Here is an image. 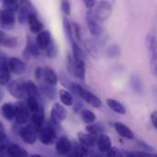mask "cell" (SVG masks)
Wrapping results in <instances>:
<instances>
[{
  "label": "cell",
  "mask_w": 157,
  "mask_h": 157,
  "mask_svg": "<svg viewBox=\"0 0 157 157\" xmlns=\"http://www.w3.org/2000/svg\"><path fill=\"white\" fill-rule=\"evenodd\" d=\"M70 89L72 90L73 93H75L76 96H78L80 98H82L84 101H86L90 106H92L96 109H98L101 107L102 101L100 100V98L98 96H96L95 94H93L92 92H90L89 90L83 87L81 85L72 83Z\"/></svg>",
  "instance_id": "obj_1"
},
{
  "label": "cell",
  "mask_w": 157,
  "mask_h": 157,
  "mask_svg": "<svg viewBox=\"0 0 157 157\" xmlns=\"http://www.w3.org/2000/svg\"><path fill=\"white\" fill-rule=\"evenodd\" d=\"M34 8L29 0H19L17 10V20L19 24L23 25L28 23V19L30 14L34 13Z\"/></svg>",
  "instance_id": "obj_2"
},
{
  "label": "cell",
  "mask_w": 157,
  "mask_h": 157,
  "mask_svg": "<svg viewBox=\"0 0 157 157\" xmlns=\"http://www.w3.org/2000/svg\"><path fill=\"white\" fill-rule=\"evenodd\" d=\"M86 24L87 28L89 29V32L94 37H98L102 33V28L100 24L98 23V19L97 18L95 12L92 11V9H88L86 12Z\"/></svg>",
  "instance_id": "obj_3"
},
{
  "label": "cell",
  "mask_w": 157,
  "mask_h": 157,
  "mask_svg": "<svg viewBox=\"0 0 157 157\" xmlns=\"http://www.w3.org/2000/svg\"><path fill=\"white\" fill-rule=\"evenodd\" d=\"M39 139L44 145H52L56 141V132L51 126L42 127L39 131Z\"/></svg>",
  "instance_id": "obj_4"
},
{
  "label": "cell",
  "mask_w": 157,
  "mask_h": 157,
  "mask_svg": "<svg viewBox=\"0 0 157 157\" xmlns=\"http://www.w3.org/2000/svg\"><path fill=\"white\" fill-rule=\"evenodd\" d=\"M112 13V5L108 0H102L97 6L95 15L99 21L108 19Z\"/></svg>",
  "instance_id": "obj_5"
},
{
  "label": "cell",
  "mask_w": 157,
  "mask_h": 157,
  "mask_svg": "<svg viewBox=\"0 0 157 157\" xmlns=\"http://www.w3.org/2000/svg\"><path fill=\"white\" fill-rule=\"evenodd\" d=\"M1 28L6 30H10L14 28L16 23L15 11L4 8L1 11Z\"/></svg>",
  "instance_id": "obj_6"
},
{
  "label": "cell",
  "mask_w": 157,
  "mask_h": 157,
  "mask_svg": "<svg viewBox=\"0 0 157 157\" xmlns=\"http://www.w3.org/2000/svg\"><path fill=\"white\" fill-rule=\"evenodd\" d=\"M40 50L41 49L38 45L37 41L33 40L31 38L28 37V39H27V45H26L25 50L22 52V55H23V57L26 60H29L31 57L37 58L40 54Z\"/></svg>",
  "instance_id": "obj_7"
},
{
  "label": "cell",
  "mask_w": 157,
  "mask_h": 157,
  "mask_svg": "<svg viewBox=\"0 0 157 157\" xmlns=\"http://www.w3.org/2000/svg\"><path fill=\"white\" fill-rule=\"evenodd\" d=\"M29 112L28 106L23 102L16 103V116L15 121L17 124H25L29 120Z\"/></svg>",
  "instance_id": "obj_8"
},
{
  "label": "cell",
  "mask_w": 157,
  "mask_h": 157,
  "mask_svg": "<svg viewBox=\"0 0 157 157\" xmlns=\"http://www.w3.org/2000/svg\"><path fill=\"white\" fill-rule=\"evenodd\" d=\"M67 117V110L60 103H55L51 109V121L54 124H60Z\"/></svg>",
  "instance_id": "obj_9"
},
{
  "label": "cell",
  "mask_w": 157,
  "mask_h": 157,
  "mask_svg": "<svg viewBox=\"0 0 157 157\" xmlns=\"http://www.w3.org/2000/svg\"><path fill=\"white\" fill-rule=\"evenodd\" d=\"M37 130L31 126H25L20 129L19 136L21 140L27 144H34L37 141Z\"/></svg>",
  "instance_id": "obj_10"
},
{
  "label": "cell",
  "mask_w": 157,
  "mask_h": 157,
  "mask_svg": "<svg viewBox=\"0 0 157 157\" xmlns=\"http://www.w3.org/2000/svg\"><path fill=\"white\" fill-rule=\"evenodd\" d=\"M150 63H157V38L154 34H149L145 39Z\"/></svg>",
  "instance_id": "obj_11"
},
{
  "label": "cell",
  "mask_w": 157,
  "mask_h": 157,
  "mask_svg": "<svg viewBox=\"0 0 157 157\" xmlns=\"http://www.w3.org/2000/svg\"><path fill=\"white\" fill-rule=\"evenodd\" d=\"M6 88L8 93L15 98L20 99L23 98L25 94L24 90V83H20L17 80H11L7 85Z\"/></svg>",
  "instance_id": "obj_12"
},
{
  "label": "cell",
  "mask_w": 157,
  "mask_h": 157,
  "mask_svg": "<svg viewBox=\"0 0 157 157\" xmlns=\"http://www.w3.org/2000/svg\"><path fill=\"white\" fill-rule=\"evenodd\" d=\"M10 68L8 64V58L1 54V71H0V83L2 86H6L10 82Z\"/></svg>",
  "instance_id": "obj_13"
},
{
  "label": "cell",
  "mask_w": 157,
  "mask_h": 157,
  "mask_svg": "<svg viewBox=\"0 0 157 157\" xmlns=\"http://www.w3.org/2000/svg\"><path fill=\"white\" fill-rule=\"evenodd\" d=\"M55 149L58 155H67L73 149V144L66 136H62L57 140Z\"/></svg>",
  "instance_id": "obj_14"
},
{
  "label": "cell",
  "mask_w": 157,
  "mask_h": 157,
  "mask_svg": "<svg viewBox=\"0 0 157 157\" xmlns=\"http://www.w3.org/2000/svg\"><path fill=\"white\" fill-rule=\"evenodd\" d=\"M73 56V55H72ZM74 65H73V75L81 81H85L86 79V63L85 59L74 58Z\"/></svg>",
  "instance_id": "obj_15"
},
{
  "label": "cell",
  "mask_w": 157,
  "mask_h": 157,
  "mask_svg": "<svg viewBox=\"0 0 157 157\" xmlns=\"http://www.w3.org/2000/svg\"><path fill=\"white\" fill-rule=\"evenodd\" d=\"M8 64H9V68L11 70V72L15 75H22L23 73H25L27 65L26 63L19 58L17 57H11L8 59Z\"/></svg>",
  "instance_id": "obj_16"
},
{
  "label": "cell",
  "mask_w": 157,
  "mask_h": 157,
  "mask_svg": "<svg viewBox=\"0 0 157 157\" xmlns=\"http://www.w3.org/2000/svg\"><path fill=\"white\" fill-rule=\"evenodd\" d=\"M53 39L52 38V35L50 33L49 30H41L37 34L36 37V41L38 43V45L40 46V48L41 50H44L50 45V43L52 42Z\"/></svg>",
  "instance_id": "obj_17"
},
{
  "label": "cell",
  "mask_w": 157,
  "mask_h": 157,
  "mask_svg": "<svg viewBox=\"0 0 157 157\" xmlns=\"http://www.w3.org/2000/svg\"><path fill=\"white\" fill-rule=\"evenodd\" d=\"M42 80L52 86H56L58 83V75L52 68L46 66L42 69Z\"/></svg>",
  "instance_id": "obj_18"
},
{
  "label": "cell",
  "mask_w": 157,
  "mask_h": 157,
  "mask_svg": "<svg viewBox=\"0 0 157 157\" xmlns=\"http://www.w3.org/2000/svg\"><path fill=\"white\" fill-rule=\"evenodd\" d=\"M77 137H78L79 143H81L82 144H84L86 147H94L97 145L98 137L95 134H92L89 132H87V133L78 132Z\"/></svg>",
  "instance_id": "obj_19"
},
{
  "label": "cell",
  "mask_w": 157,
  "mask_h": 157,
  "mask_svg": "<svg viewBox=\"0 0 157 157\" xmlns=\"http://www.w3.org/2000/svg\"><path fill=\"white\" fill-rule=\"evenodd\" d=\"M28 24L29 26V29L32 33L34 34H38L40 31L42 30L43 29V24L42 22L39 19L36 12L32 13L29 15V19H28Z\"/></svg>",
  "instance_id": "obj_20"
},
{
  "label": "cell",
  "mask_w": 157,
  "mask_h": 157,
  "mask_svg": "<svg viewBox=\"0 0 157 157\" xmlns=\"http://www.w3.org/2000/svg\"><path fill=\"white\" fill-rule=\"evenodd\" d=\"M114 128L116 132L122 138L128 139V140H132L134 138V133L125 124L121 123V122H115L114 124Z\"/></svg>",
  "instance_id": "obj_21"
},
{
  "label": "cell",
  "mask_w": 157,
  "mask_h": 157,
  "mask_svg": "<svg viewBox=\"0 0 157 157\" xmlns=\"http://www.w3.org/2000/svg\"><path fill=\"white\" fill-rule=\"evenodd\" d=\"M97 146L98 149L101 152V153H107L110 150V148L112 147V143H111V139L106 135V134H100L98 137V141H97Z\"/></svg>",
  "instance_id": "obj_22"
},
{
  "label": "cell",
  "mask_w": 157,
  "mask_h": 157,
  "mask_svg": "<svg viewBox=\"0 0 157 157\" xmlns=\"http://www.w3.org/2000/svg\"><path fill=\"white\" fill-rule=\"evenodd\" d=\"M30 120H31L32 126L39 132V131L43 127L44 121H45V116H44L43 109H39L38 111L31 113Z\"/></svg>",
  "instance_id": "obj_23"
},
{
  "label": "cell",
  "mask_w": 157,
  "mask_h": 157,
  "mask_svg": "<svg viewBox=\"0 0 157 157\" xmlns=\"http://www.w3.org/2000/svg\"><path fill=\"white\" fill-rule=\"evenodd\" d=\"M1 113H2V116L6 121L15 120L16 104H12V103H5V104H3V106L1 108Z\"/></svg>",
  "instance_id": "obj_24"
},
{
  "label": "cell",
  "mask_w": 157,
  "mask_h": 157,
  "mask_svg": "<svg viewBox=\"0 0 157 157\" xmlns=\"http://www.w3.org/2000/svg\"><path fill=\"white\" fill-rule=\"evenodd\" d=\"M1 45L8 48V49H15L18 45V39L14 36L6 35L3 31L1 32Z\"/></svg>",
  "instance_id": "obj_25"
},
{
  "label": "cell",
  "mask_w": 157,
  "mask_h": 157,
  "mask_svg": "<svg viewBox=\"0 0 157 157\" xmlns=\"http://www.w3.org/2000/svg\"><path fill=\"white\" fill-rule=\"evenodd\" d=\"M6 154L13 157H24L28 156V155H29L28 152L24 148H22L20 145L16 144H12L7 146Z\"/></svg>",
  "instance_id": "obj_26"
},
{
  "label": "cell",
  "mask_w": 157,
  "mask_h": 157,
  "mask_svg": "<svg viewBox=\"0 0 157 157\" xmlns=\"http://www.w3.org/2000/svg\"><path fill=\"white\" fill-rule=\"evenodd\" d=\"M63 32H64V36H65L66 40L72 43L75 40L74 28L71 25V22L67 18V17H63Z\"/></svg>",
  "instance_id": "obj_27"
},
{
  "label": "cell",
  "mask_w": 157,
  "mask_h": 157,
  "mask_svg": "<svg viewBox=\"0 0 157 157\" xmlns=\"http://www.w3.org/2000/svg\"><path fill=\"white\" fill-rule=\"evenodd\" d=\"M107 105L111 110H113L117 114H121V115L126 114V108L123 106L122 103H121L116 99H112V98L107 99Z\"/></svg>",
  "instance_id": "obj_28"
},
{
  "label": "cell",
  "mask_w": 157,
  "mask_h": 157,
  "mask_svg": "<svg viewBox=\"0 0 157 157\" xmlns=\"http://www.w3.org/2000/svg\"><path fill=\"white\" fill-rule=\"evenodd\" d=\"M25 94L28 97H37L40 98V89L37 85L32 81H26L24 83Z\"/></svg>",
  "instance_id": "obj_29"
},
{
  "label": "cell",
  "mask_w": 157,
  "mask_h": 157,
  "mask_svg": "<svg viewBox=\"0 0 157 157\" xmlns=\"http://www.w3.org/2000/svg\"><path fill=\"white\" fill-rule=\"evenodd\" d=\"M54 86H52L50 84L42 82L40 85V89L46 98H48L49 99H54L56 97V89Z\"/></svg>",
  "instance_id": "obj_30"
},
{
  "label": "cell",
  "mask_w": 157,
  "mask_h": 157,
  "mask_svg": "<svg viewBox=\"0 0 157 157\" xmlns=\"http://www.w3.org/2000/svg\"><path fill=\"white\" fill-rule=\"evenodd\" d=\"M59 98H60L62 104L64 105V106L69 107V106H72L74 104V97H73V95L69 91H67L65 89H60V91H59Z\"/></svg>",
  "instance_id": "obj_31"
},
{
  "label": "cell",
  "mask_w": 157,
  "mask_h": 157,
  "mask_svg": "<svg viewBox=\"0 0 157 157\" xmlns=\"http://www.w3.org/2000/svg\"><path fill=\"white\" fill-rule=\"evenodd\" d=\"M86 130L87 132L92 133V134H95V135H97V136L102 134V133L104 132V131H105L104 126H103L101 123H99V122H97V123L93 122V123H91V124H88V125L86 126Z\"/></svg>",
  "instance_id": "obj_32"
},
{
  "label": "cell",
  "mask_w": 157,
  "mask_h": 157,
  "mask_svg": "<svg viewBox=\"0 0 157 157\" xmlns=\"http://www.w3.org/2000/svg\"><path fill=\"white\" fill-rule=\"evenodd\" d=\"M80 112H81V118L85 123L91 124L97 121V116L95 115V113L93 111L85 109H81Z\"/></svg>",
  "instance_id": "obj_33"
},
{
  "label": "cell",
  "mask_w": 157,
  "mask_h": 157,
  "mask_svg": "<svg viewBox=\"0 0 157 157\" xmlns=\"http://www.w3.org/2000/svg\"><path fill=\"white\" fill-rule=\"evenodd\" d=\"M40 98L37 97H28L27 98V106L29 108V109L30 110L31 113L38 111L39 109H40Z\"/></svg>",
  "instance_id": "obj_34"
},
{
  "label": "cell",
  "mask_w": 157,
  "mask_h": 157,
  "mask_svg": "<svg viewBox=\"0 0 157 157\" xmlns=\"http://www.w3.org/2000/svg\"><path fill=\"white\" fill-rule=\"evenodd\" d=\"M131 86H132V88L137 93H142L143 90H144V86H143L142 79L137 75H132V77H131Z\"/></svg>",
  "instance_id": "obj_35"
},
{
  "label": "cell",
  "mask_w": 157,
  "mask_h": 157,
  "mask_svg": "<svg viewBox=\"0 0 157 157\" xmlns=\"http://www.w3.org/2000/svg\"><path fill=\"white\" fill-rule=\"evenodd\" d=\"M72 54L74 58H79V59H85V54L80 48V46L76 43L75 40H74L72 43Z\"/></svg>",
  "instance_id": "obj_36"
},
{
  "label": "cell",
  "mask_w": 157,
  "mask_h": 157,
  "mask_svg": "<svg viewBox=\"0 0 157 157\" xmlns=\"http://www.w3.org/2000/svg\"><path fill=\"white\" fill-rule=\"evenodd\" d=\"M45 52H46V55L49 58H54L57 55V53H58V47H57V44L55 43V41L53 40H52L50 45L45 49Z\"/></svg>",
  "instance_id": "obj_37"
},
{
  "label": "cell",
  "mask_w": 157,
  "mask_h": 157,
  "mask_svg": "<svg viewBox=\"0 0 157 157\" xmlns=\"http://www.w3.org/2000/svg\"><path fill=\"white\" fill-rule=\"evenodd\" d=\"M73 149H74V154L76 156H86L87 155L86 146H85L81 143L75 144V145L73 146Z\"/></svg>",
  "instance_id": "obj_38"
},
{
  "label": "cell",
  "mask_w": 157,
  "mask_h": 157,
  "mask_svg": "<svg viewBox=\"0 0 157 157\" xmlns=\"http://www.w3.org/2000/svg\"><path fill=\"white\" fill-rule=\"evenodd\" d=\"M2 2H3L4 8L6 9L13 10L15 12L18 9L19 0H2Z\"/></svg>",
  "instance_id": "obj_39"
},
{
  "label": "cell",
  "mask_w": 157,
  "mask_h": 157,
  "mask_svg": "<svg viewBox=\"0 0 157 157\" xmlns=\"http://www.w3.org/2000/svg\"><path fill=\"white\" fill-rule=\"evenodd\" d=\"M107 156H125L126 155V152H123L118 148H115V147H111L110 150L109 152L106 153Z\"/></svg>",
  "instance_id": "obj_40"
},
{
  "label": "cell",
  "mask_w": 157,
  "mask_h": 157,
  "mask_svg": "<svg viewBox=\"0 0 157 157\" xmlns=\"http://www.w3.org/2000/svg\"><path fill=\"white\" fill-rule=\"evenodd\" d=\"M61 9L65 16H69L71 14V4L69 0H62L61 2Z\"/></svg>",
  "instance_id": "obj_41"
},
{
  "label": "cell",
  "mask_w": 157,
  "mask_h": 157,
  "mask_svg": "<svg viewBox=\"0 0 157 157\" xmlns=\"http://www.w3.org/2000/svg\"><path fill=\"white\" fill-rule=\"evenodd\" d=\"M137 146H138V148L141 149L142 151L149 152V153H153V152H154V148H153L150 144H146V143L144 142V141H140V140L137 141Z\"/></svg>",
  "instance_id": "obj_42"
},
{
  "label": "cell",
  "mask_w": 157,
  "mask_h": 157,
  "mask_svg": "<svg viewBox=\"0 0 157 157\" xmlns=\"http://www.w3.org/2000/svg\"><path fill=\"white\" fill-rule=\"evenodd\" d=\"M108 55H109V57H112V58L119 56V55H120V48H119L117 45H112V46H110V47L109 48V50H108Z\"/></svg>",
  "instance_id": "obj_43"
},
{
  "label": "cell",
  "mask_w": 157,
  "mask_h": 157,
  "mask_svg": "<svg viewBox=\"0 0 157 157\" xmlns=\"http://www.w3.org/2000/svg\"><path fill=\"white\" fill-rule=\"evenodd\" d=\"M73 28H74V35H75V37L77 40H80L81 39V29H80V26L77 23H74Z\"/></svg>",
  "instance_id": "obj_44"
},
{
  "label": "cell",
  "mask_w": 157,
  "mask_h": 157,
  "mask_svg": "<svg viewBox=\"0 0 157 157\" xmlns=\"http://www.w3.org/2000/svg\"><path fill=\"white\" fill-rule=\"evenodd\" d=\"M83 2H84L86 7L87 9H92L95 6L96 3H97L96 0H83Z\"/></svg>",
  "instance_id": "obj_45"
},
{
  "label": "cell",
  "mask_w": 157,
  "mask_h": 157,
  "mask_svg": "<svg viewBox=\"0 0 157 157\" xmlns=\"http://www.w3.org/2000/svg\"><path fill=\"white\" fill-rule=\"evenodd\" d=\"M151 122L153 126L157 130V110H155L151 114Z\"/></svg>",
  "instance_id": "obj_46"
},
{
  "label": "cell",
  "mask_w": 157,
  "mask_h": 157,
  "mask_svg": "<svg viewBox=\"0 0 157 157\" xmlns=\"http://www.w3.org/2000/svg\"><path fill=\"white\" fill-rule=\"evenodd\" d=\"M42 69L43 68H40V67L36 68V70H35V77H36V79L40 80L42 78Z\"/></svg>",
  "instance_id": "obj_47"
},
{
  "label": "cell",
  "mask_w": 157,
  "mask_h": 157,
  "mask_svg": "<svg viewBox=\"0 0 157 157\" xmlns=\"http://www.w3.org/2000/svg\"><path fill=\"white\" fill-rule=\"evenodd\" d=\"M150 70L154 76L157 78V63H150Z\"/></svg>",
  "instance_id": "obj_48"
},
{
  "label": "cell",
  "mask_w": 157,
  "mask_h": 157,
  "mask_svg": "<svg viewBox=\"0 0 157 157\" xmlns=\"http://www.w3.org/2000/svg\"><path fill=\"white\" fill-rule=\"evenodd\" d=\"M31 156L32 157H41V155H32Z\"/></svg>",
  "instance_id": "obj_49"
},
{
  "label": "cell",
  "mask_w": 157,
  "mask_h": 157,
  "mask_svg": "<svg viewBox=\"0 0 157 157\" xmlns=\"http://www.w3.org/2000/svg\"><path fill=\"white\" fill-rule=\"evenodd\" d=\"M156 156H157V155H156Z\"/></svg>",
  "instance_id": "obj_50"
}]
</instances>
